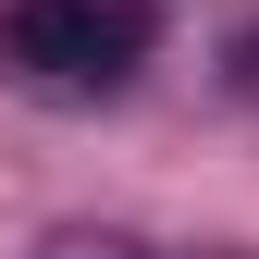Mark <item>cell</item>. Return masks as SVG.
Masks as SVG:
<instances>
[{
	"instance_id": "cell-1",
	"label": "cell",
	"mask_w": 259,
	"mask_h": 259,
	"mask_svg": "<svg viewBox=\"0 0 259 259\" xmlns=\"http://www.w3.org/2000/svg\"><path fill=\"white\" fill-rule=\"evenodd\" d=\"M160 50V0H13L0 13V74L37 99H99Z\"/></svg>"
},
{
	"instance_id": "cell-3",
	"label": "cell",
	"mask_w": 259,
	"mask_h": 259,
	"mask_svg": "<svg viewBox=\"0 0 259 259\" xmlns=\"http://www.w3.org/2000/svg\"><path fill=\"white\" fill-rule=\"evenodd\" d=\"M235 87H247V99H259V37H247V50H235Z\"/></svg>"
},
{
	"instance_id": "cell-2",
	"label": "cell",
	"mask_w": 259,
	"mask_h": 259,
	"mask_svg": "<svg viewBox=\"0 0 259 259\" xmlns=\"http://www.w3.org/2000/svg\"><path fill=\"white\" fill-rule=\"evenodd\" d=\"M37 259H148V247H136V235H50Z\"/></svg>"
}]
</instances>
